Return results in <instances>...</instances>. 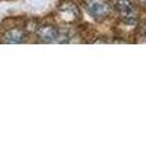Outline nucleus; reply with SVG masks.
I'll return each instance as SVG.
<instances>
[{"label": "nucleus", "instance_id": "f257e3e1", "mask_svg": "<svg viewBox=\"0 0 146 152\" xmlns=\"http://www.w3.org/2000/svg\"><path fill=\"white\" fill-rule=\"evenodd\" d=\"M84 5L88 14L95 20H102L111 13V5L108 0H85Z\"/></svg>", "mask_w": 146, "mask_h": 152}, {"label": "nucleus", "instance_id": "f03ea898", "mask_svg": "<svg viewBox=\"0 0 146 152\" xmlns=\"http://www.w3.org/2000/svg\"><path fill=\"white\" fill-rule=\"evenodd\" d=\"M116 10L120 13L121 18L123 19L125 22H132L136 18V10L134 4L130 1V0H117L116 4Z\"/></svg>", "mask_w": 146, "mask_h": 152}, {"label": "nucleus", "instance_id": "7ed1b4c3", "mask_svg": "<svg viewBox=\"0 0 146 152\" xmlns=\"http://www.w3.org/2000/svg\"><path fill=\"white\" fill-rule=\"evenodd\" d=\"M59 29L54 26L46 24V26H41L37 31V38L43 42V43H55L56 37H57Z\"/></svg>", "mask_w": 146, "mask_h": 152}, {"label": "nucleus", "instance_id": "20e7f679", "mask_svg": "<svg viewBox=\"0 0 146 152\" xmlns=\"http://www.w3.org/2000/svg\"><path fill=\"white\" fill-rule=\"evenodd\" d=\"M27 38V34L24 31L19 29V28H13L9 29L3 34V42L8 45H18V43H23Z\"/></svg>", "mask_w": 146, "mask_h": 152}, {"label": "nucleus", "instance_id": "39448f33", "mask_svg": "<svg viewBox=\"0 0 146 152\" xmlns=\"http://www.w3.org/2000/svg\"><path fill=\"white\" fill-rule=\"evenodd\" d=\"M137 1L141 4V5H145L146 7V0H137Z\"/></svg>", "mask_w": 146, "mask_h": 152}, {"label": "nucleus", "instance_id": "423d86ee", "mask_svg": "<svg viewBox=\"0 0 146 152\" xmlns=\"http://www.w3.org/2000/svg\"><path fill=\"white\" fill-rule=\"evenodd\" d=\"M144 34L146 36V26H145V28H144Z\"/></svg>", "mask_w": 146, "mask_h": 152}]
</instances>
